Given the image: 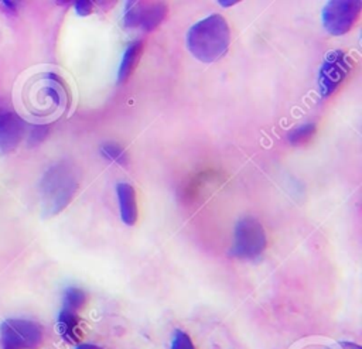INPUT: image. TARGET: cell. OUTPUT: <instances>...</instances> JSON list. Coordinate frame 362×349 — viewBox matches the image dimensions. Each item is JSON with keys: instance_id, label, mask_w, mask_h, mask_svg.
Instances as JSON below:
<instances>
[{"instance_id": "cell-1", "label": "cell", "mask_w": 362, "mask_h": 349, "mask_svg": "<svg viewBox=\"0 0 362 349\" xmlns=\"http://www.w3.org/2000/svg\"><path fill=\"white\" fill-rule=\"evenodd\" d=\"M230 44L228 21L219 14H211L195 23L187 32V47L201 62L211 64L222 58Z\"/></svg>"}, {"instance_id": "cell-2", "label": "cell", "mask_w": 362, "mask_h": 349, "mask_svg": "<svg viewBox=\"0 0 362 349\" xmlns=\"http://www.w3.org/2000/svg\"><path fill=\"white\" fill-rule=\"evenodd\" d=\"M79 187L78 172L66 161L51 165L42 175L40 182L41 205L45 216L61 212L74 198Z\"/></svg>"}, {"instance_id": "cell-3", "label": "cell", "mask_w": 362, "mask_h": 349, "mask_svg": "<svg viewBox=\"0 0 362 349\" xmlns=\"http://www.w3.org/2000/svg\"><path fill=\"white\" fill-rule=\"evenodd\" d=\"M267 244L263 225L255 218L242 219L235 227V240L232 254L239 259L259 257Z\"/></svg>"}, {"instance_id": "cell-4", "label": "cell", "mask_w": 362, "mask_h": 349, "mask_svg": "<svg viewBox=\"0 0 362 349\" xmlns=\"http://www.w3.org/2000/svg\"><path fill=\"white\" fill-rule=\"evenodd\" d=\"M42 326L34 321L10 318L0 325L3 349L35 348L42 342Z\"/></svg>"}, {"instance_id": "cell-5", "label": "cell", "mask_w": 362, "mask_h": 349, "mask_svg": "<svg viewBox=\"0 0 362 349\" xmlns=\"http://www.w3.org/2000/svg\"><path fill=\"white\" fill-rule=\"evenodd\" d=\"M362 10L359 0H332L322 8V25L332 35H342L352 30Z\"/></svg>"}, {"instance_id": "cell-6", "label": "cell", "mask_w": 362, "mask_h": 349, "mask_svg": "<svg viewBox=\"0 0 362 349\" xmlns=\"http://www.w3.org/2000/svg\"><path fill=\"white\" fill-rule=\"evenodd\" d=\"M352 69V58L344 51L334 49L325 54L318 72V86L322 97L331 96L348 78Z\"/></svg>"}, {"instance_id": "cell-7", "label": "cell", "mask_w": 362, "mask_h": 349, "mask_svg": "<svg viewBox=\"0 0 362 349\" xmlns=\"http://www.w3.org/2000/svg\"><path fill=\"white\" fill-rule=\"evenodd\" d=\"M167 11V6L161 1H127L123 24L127 28H141L148 32L161 24Z\"/></svg>"}, {"instance_id": "cell-8", "label": "cell", "mask_w": 362, "mask_h": 349, "mask_svg": "<svg viewBox=\"0 0 362 349\" xmlns=\"http://www.w3.org/2000/svg\"><path fill=\"white\" fill-rule=\"evenodd\" d=\"M25 122L14 112H7L0 122V151L11 153L23 140Z\"/></svg>"}, {"instance_id": "cell-9", "label": "cell", "mask_w": 362, "mask_h": 349, "mask_svg": "<svg viewBox=\"0 0 362 349\" xmlns=\"http://www.w3.org/2000/svg\"><path fill=\"white\" fill-rule=\"evenodd\" d=\"M117 199L122 220L126 225L133 226L137 220V199L134 188L127 182H120L117 185Z\"/></svg>"}, {"instance_id": "cell-10", "label": "cell", "mask_w": 362, "mask_h": 349, "mask_svg": "<svg viewBox=\"0 0 362 349\" xmlns=\"http://www.w3.org/2000/svg\"><path fill=\"white\" fill-rule=\"evenodd\" d=\"M143 49H144L143 41H134L126 48L122 62H120V66H119V73H117V81L120 83L126 82L130 78V75L134 72V69L139 65V61L141 58Z\"/></svg>"}, {"instance_id": "cell-11", "label": "cell", "mask_w": 362, "mask_h": 349, "mask_svg": "<svg viewBox=\"0 0 362 349\" xmlns=\"http://www.w3.org/2000/svg\"><path fill=\"white\" fill-rule=\"evenodd\" d=\"M58 332L69 343H76L82 338L79 328V318L76 312L62 309L58 317Z\"/></svg>"}, {"instance_id": "cell-12", "label": "cell", "mask_w": 362, "mask_h": 349, "mask_svg": "<svg viewBox=\"0 0 362 349\" xmlns=\"http://www.w3.org/2000/svg\"><path fill=\"white\" fill-rule=\"evenodd\" d=\"M86 294L83 290L76 288V287H69L65 290L64 294V308L66 311H72V312H78L79 309L83 308V305L86 304Z\"/></svg>"}, {"instance_id": "cell-13", "label": "cell", "mask_w": 362, "mask_h": 349, "mask_svg": "<svg viewBox=\"0 0 362 349\" xmlns=\"http://www.w3.org/2000/svg\"><path fill=\"white\" fill-rule=\"evenodd\" d=\"M317 131V126L310 123V124H303L297 129H294L293 131H290L288 134V141L293 146H304L308 141H311V138L314 137Z\"/></svg>"}, {"instance_id": "cell-14", "label": "cell", "mask_w": 362, "mask_h": 349, "mask_svg": "<svg viewBox=\"0 0 362 349\" xmlns=\"http://www.w3.org/2000/svg\"><path fill=\"white\" fill-rule=\"evenodd\" d=\"M100 151H102V154L107 160H110L113 162H117L122 167L127 165V155H126L124 150L122 147H119L116 143H106V144H103L100 147Z\"/></svg>"}, {"instance_id": "cell-15", "label": "cell", "mask_w": 362, "mask_h": 349, "mask_svg": "<svg viewBox=\"0 0 362 349\" xmlns=\"http://www.w3.org/2000/svg\"><path fill=\"white\" fill-rule=\"evenodd\" d=\"M171 349H195V348H194L191 338L184 331L177 329L174 333V338H173Z\"/></svg>"}, {"instance_id": "cell-16", "label": "cell", "mask_w": 362, "mask_h": 349, "mask_svg": "<svg viewBox=\"0 0 362 349\" xmlns=\"http://www.w3.org/2000/svg\"><path fill=\"white\" fill-rule=\"evenodd\" d=\"M48 134V126L47 124H37V126H33L31 129V133H30V143L31 144H38L41 143Z\"/></svg>"}, {"instance_id": "cell-17", "label": "cell", "mask_w": 362, "mask_h": 349, "mask_svg": "<svg viewBox=\"0 0 362 349\" xmlns=\"http://www.w3.org/2000/svg\"><path fill=\"white\" fill-rule=\"evenodd\" d=\"M75 10L79 16L85 17V16H89L93 10V3L92 1H88V0H79V1H75Z\"/></svg>"}, {"instance_id": "cell-18", "label": "cell", "mask_w": 362, "mask_h": 349, "mask_svg": "<svg viewBox=\"0 0 362 349\" xmlns=\"http://www.w3.org/2000/svg\"><path fill=\"white\" fill-rule=\"evenodd\" d=\"M1 6L4 7V10L10 13H14L17 10V4L14 1H1Z\"/></svg>"}, {"instance_id": "cell-19", "label": "cell", "mask_w": 362, "mask_h": 349, "mask_svg": "<svg viewBox=\"0 0 362 349\" xmlns=\"http://www.w3.org/2000/svg\"><path fill=\"white\" fill-rule=\"evenodd\" d=\"M341 346H342V349H361L359 345L352 343V342H341Z\"/></svg>"}, {"instance_id": "cell-20", "label": "cell", "mask_w": 362, "mask_h": 349, "mask_svg": "<svg viewBox=\"0 0 362 349\" xmlns=\"http://www.w3.org/2000/svg\"><path fill=\"white\" fill-rule=\"evenodd\" d=\"M75 349H102V348H99L96 345H90V343H81Z\"/></svg>"}, {"instance_id": "cell-21", "label": "cell", "mask_w": 362, "mask_h": 349, "mask_svg": "<svg viewBox=\"0 0 362 349\" xmlns=\"http://www.w3.org/2000/svg\"><path fill=\"white\" fill-rule=\"evenodd\" d=\"M7 112H8V109H7L6 103H4V102H0V116H3V114L7 113Z\"/></svg>"}, {"instance_id": "cell-22", "label": "cell", "mask_w": 362, "mask_h": 349, "mask_svg": "<svg viewBox=\"0 0 362 349\" xmlns=\"http://www.w3.org/2000/svg\"><path fill=\"white\" fill-rule=\"evenodd\" d=\"M221 3V6H232V4H235V3H238L236 0H233V1H219Z\"/></svg>"}, {"instance_id": "cell-23", "label": "cell", "mask_w": 362, "mask_h": 349, "mask_svg": "<svg viewBox=\"0 0 362 349\" xmlns=\"http://www.w3.org/2000/svg\"><path fill=\"white\" fill-rule=\"evenodd\" d=\"M8 112H10V110H8ZM4 114H6V113H4ZM4 114H3V116H4ZM3 116H0V122H1V119H3Z\"/></svg>"}]
</instances>
